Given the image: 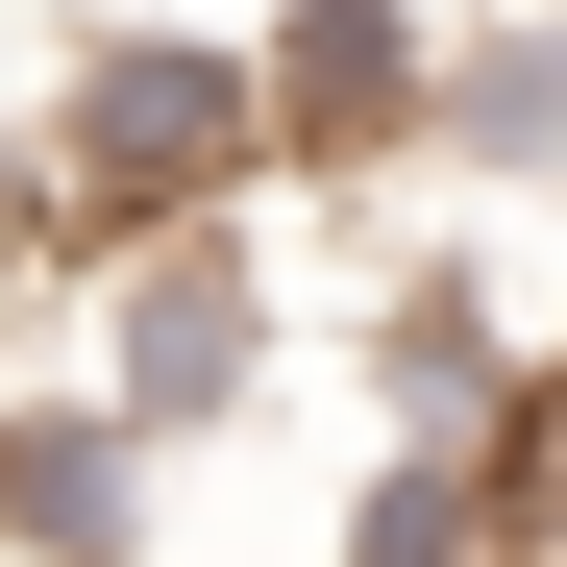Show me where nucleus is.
Listing matches in <instances>:
<instances>
[{"instance_id":"5","label":"nucleus","mask_w":567,"mask_h":567,"mask_svg":"<svg viewBox=\"0 0 567 567\" xmlns=\"http://www.w3.org/2000/svg\"><path fill=\"white\" fill-rule=\"evenodd\" d=\"M420 173H494V198H567V0H494L420 74Z\"/></svg>"},{"instance_id":"1","label":"nucleus","mask_w":567,"mask_h":567,"mask_svg":"<svg viewBox=\"0 0 567 567\" xmlns=\"http://www.w3.org/2000/svg\"><path fill=\"white\" fill-rule=\"evenodd\" d=\"M223 198H297V124H271V50L247 25H100L25 100V223L100 247V223H223Z\"/></svg>"},{"instance_id":"4","label":"nucleus","mask_w":567,"mask_h":567,"mask_svg":"<svg viewBox=\"0 0 567 567\" xmlns=\"http://www.w3.org/2000/svg\"><path fill=\"white\" fill-rule=\"evenodd\" d=\"M247 50H271L297 173H395V148H420V74H444V50H420V0H271Z\"/></svg>"},{"instance_id":"2","label":"nucleus","mask_w":567,"mask_h":567,"mask_svg":"<svg viewBox=\"0 0 567 567\" xmlns=\"http://www.w3.org/2000/svg\"><path fill=\"white\" fill-rule=\"evenodd\" d=\"M50 346L100 370V395L148 420V444H223V420H271V198H223V223H100L50 271Z\"/></svg>"},{"instance_id":"3","label":"nucleus","mask_w":567,"mask_h":567,"mask_svg":"<svg viewBox=\"0 0 567 567\" xmlns=\"http://www.w3.org/2000/svg\"><path fill=\"white\" fill-rule=\"evenodd\" d=\"M148 494H173V444L100 395V370H0V567H148Z\"/></svg>"},{"instance_id":"6","label":"nucleus","mask_w":567,"mask_h":567,"mask_svg":"<svg viewBox=\"0 0 567 567\" xmlns=\"http://www.w3.org/2000/svg\"><path fill=\"white\" fill-rule=\"evenodd\" d=\"M370 420H518V346H494V297L395 271V297H370Z\"/></svg>"},{"instance_id":"7","label":"nucleus","mask_w":567,"mask_h":567,"mask_svg":"<svg viewBox=\"0 0 567 567\" xmlns=\"http://www.w3.org/2000/svg\"><path fill=\"white\" fill-rule=\"evenodd\" d=\"M543 567H567V543H543Z\"/></svg>"}]
</instances>
